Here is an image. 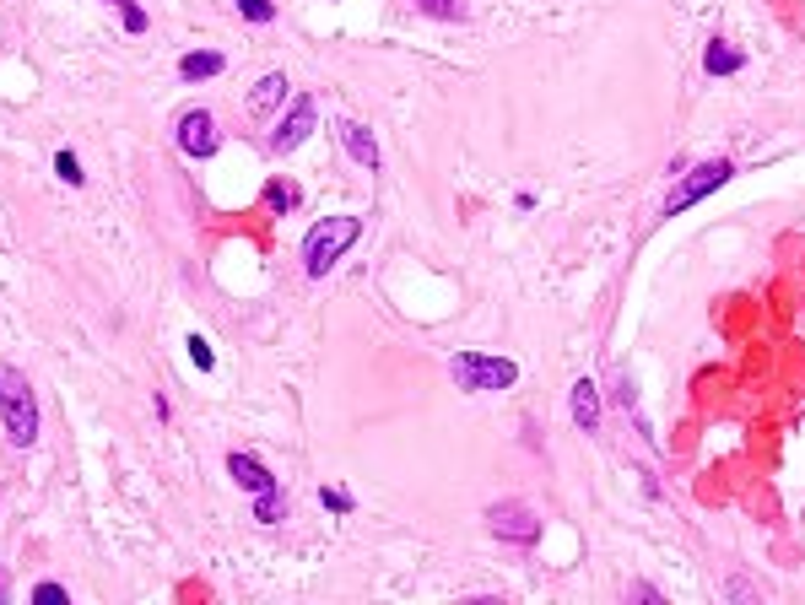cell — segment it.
I'll list each match as a JSON object with an SVG mask.
<instances>
[{
  "label": "cell",
  "instance_id": "1",
  "mask_svg": "<svg viewBox=\"0 0 805 605\" xmlns=\"http://www.w3.org/2000/svg\"><path fill=\"white\" fill-rule=\"evenodd\" d=\"M0 422H6L11 449H33L38 443V395L17 362H0Z\"/></svg>",
  "mask_w": 805,
  "mask_h": 605
},
{
  "label": "cell",
  "instance_id": "2",
  "mask_svg": "<svg viewBox=\"0 0 805 605\" xmlns=\"http://www.w3.org/2000/svg\"><path fill=\"white\" fill-rule=\"evenodd\" d=\"M362 238V217H325V222H314L308 227V238H303V271L308 276H330L335 265L346 260V249H352Z\"/></svg>",
  "mask_w": 805,
  "mask_h": 605
},
{
  "label": "cell",
  "instance_id": "3",
  "mask_svg": "<svg viewBox=\"0 0 805 605\" xmlns=\"http://www.w3.org/2000/svg\"><path fill=\"white\" fill-rule=\"evenodd\" d=\"M449 379L465 395H492V389H514L519 384V362L514 357H492V352H460L449 357Z\"/></svg>",
  "mask_w": 805,
  "mask_h": 605
},
{
  "label": "cell",
  "instance_id": "4",
  "mask_svg": "<svg viewBox=\"0 0 805 605\" xmlns=\"http://www.w3.org/2000/svg\"><path fill=\"white\" fill-rule=\"evenodd\" d=\"M730 173H735L730 157H708V163H697V168H681L676 173V190L665 195V217H676V211L697 206L703 195H714L719 184H730Z\"/></svg>",
  "mask_w": 805,
  "mask_h": 605
},
{
  "label": "cell",
  "instance_id": "5",
  "mask_svg": "<svg viewBox=\"0 0 805 605\" xmlns=\"http://www.w3.org/2000/svg\"><path fill=\"white\" fill-rule=\"evenodd\" d=\"M314 130H319V103H314V92H292L287 114L276 119V130L265 136V146H271L276 157H292L308 136H314Z\"/></svg>",
  "mask_w": 805,
  "mask_h": 605
},
{
  "label": "cell",
  "instance_id": "6",
  "mask_svg": "<svg viewBox=\"0 0 805 605\" xmlns=\"http://www.w3.org/2000/svg\"><path fill=\"white\" fill-rule=\"evenodd\" d=\"M487 530L498 535L508 546H535L541 541V519H535L530 503H519V497H503V503L487 508Z\"/></svg>",
  "mask_w": 805,
  "mask_h": 605
},
{
  "label": "cell",
  "instance_id": "7",
  "mask_svg": "<svg viewBox=\"0 0 805 605\" xmlns=\"http://www.w3.org/2000/svg\"><path fill=\"white\" fill-rule=\"evenodd\" d=\"M173 141H179V152L184 157H195V163H206V157H217V119H211L206 109H190V114H179V125H173Z\"/></svg>",
  "mask_w": 805,
  "mask_h": 605
},
{
  "label": "cell",
  "instance_id": "8",
  "mask_svg": "<svg viewBox=\"0 0 805 605\" xmlns=\"http://www.w3.org/2000/svg\"><path fill=\"white\" fill-rule=\"evenodd\" d=\"M335 136H341V146L352 152L357 168H368V173L384 168V152H379V141H373V130L362 125V119H341V125H335Z\"/></svg>",
  "mask_w": 805,
  "mask_h": 605
},
{
  "label": "cell",
  "instance_id": "9",
  "mask_svg": "<svg viewBox=\"0 0 805 605\" xmlns=\"http://www.w3.org/2000/svg\"><path fill=\"white\" fill-rule=\"evenodd\" d=\"M227 476H233V481H238V487H244L249 497H260V492L281 487V481L271 476V470H265L260 460H254V454H244V449H233V454H227Z\"/></svg>",
  "mask_w": 805,
  "mask_h": 605
},
{
  "label": "cell",
  "instance_id": "10",
  "mask_svg": "<svg viewBox=\"0 0 805 605\" xmlns=\"http://www.w3.org/2000/svg\"><path fill=\"white\" fill-rule=\"evenodd\" d=\"M287 87H292V82H287L281 71H265L260 82H254V92H249V114H254V119H271L281 103H287Z\"/></svg>",
  "mask_w": 805,
  "mask_h": 605
},
{
  "label": "cell",
  "instance_id": "11",
  "mask_svg": "<svg viewBox=\"0 0 805 605\" xmlns=\"http://www.w3.org/2000/svg\"><path fill=\"white\" fill-rule=\"evenodd\" d=\"M573 427H579V433H595L600 427V384L595 379L573 384Z\"/></svg>",
  "mask_w": 805,
  "mask_h": 605
},
{
  "label": "cell",
  "instance_id": "12",
  "mask_svg": "<svg viewBox=\"0 0 805 605\" xmlns=\"http://www.w3.org/2000/svg\"><path fill=\"white\" fill-rule=\"evenodd\" d=\"M227 71V55H217V49H190V55L179 60V76L184 82H211V76Z\"/></svg>",
  "mask_w": 805,
  "mask_h": 605
},
{
  "label": "cell",
  "instance_id": "13",
  "mask_svg": "<svg viewBox=\"0 0 805 605\" xmlns=\"http://www.w3.org/2000/svg\"><path fill=\"white\" fill-rule=\"evenodd\" d=\"M703 71L708 76H735V71H746V55L735 44H724V38H714V44L703 49Z\"/></svg>",
  "mask_w": 805,
  "mask_h": 605
},
{
  "label": "cell",
  "instance_id": "14",
  "mask_svg": "<svg viewBox=\"0 0 805 605\" xmlns=\"http://www.w3.org/2000/svg\"><path fill=\"white\" fill-rule=\"evenodd\" d=\"M298 200H303V190L292 179H271L265 184V206L276 211V217H287V211H298Z\"/></svg>",
  "mask_w": 805,
  "mask_h": 605
},
{
  "label": "cell",
  "instance_id": "15",
  "mask_svg": "<svg viewBox=\"0 0 805 605\" xmlns=\"http://www.w3.org/2000/svg\"><path fill=\"white\" fill-rule=\"evenodd\" d=\"M254 519H260V524H281V519H287V492H281V487L260 492V497H254Z\"/></svg>",
  "mask_w": 805,
  "mask_h": 605
},
{
  "label": "cell",
  "instance_id": "16",
  "mask_svg": "<svg viewBox=\"0 0 805 605\" xmlns=\"http://www.w3.org/2000/svg\"><path fill=\"white\" fill-rule=\"evenodd\" d=\"M422 17H438V22H460L465 17V0H417Z\"/></svg>",
  "mask_w": 805,
  "mask_h": 605
},
{
  "label": "cell",
  "instance_id": "17",
  "mask_svg": "<svg viewBox=\"0 0 805 605\" xmlns=\"http://www.w3.org/2000/svg\"><path fill=\"white\" fill-rule=\"evenodd\" d=\"M55 179L71 184V190H82V184H87V173H82V163H76V152H60L55 157Z\"/></svg>",
  "mask_w": 805,
  "mask_h": 605
},
{
  "label": "cell",
  "instance_id": "18",
  "mask_svg": "<svg viewBox=\"0 0 805 605\" xmlns=\"http://www.w3.org/2000/svg\"><path fill=\"white\" fill-rule=\"evenodd\" d=\"M184 346H190V362H195L200 373H211V368H217V352H211V341H206V335H190Z\"/></svg>",
  "mask_w": 805,
  "mask_h": 605
},
{
  "label": "cell",
  "instance_id": "19",
  "mask_svg": "<svg viewBox=\"0 0 805 605\" xmlns=\"http://www.w3.org/2000/svg\"><path fill=\"white\" fill-rule=\"evenodd\" d=\"M233 6H238V17L260 22V28H265V22H276V6H271V0H233Z\"/></svg>",
  "mask_w": 805,
  "mask_h": 605
},
{
  "label": "cell",
  "instance_id": "20",
  "mask_svg": "<svg viewBox=\"0 0 805 605\" xmlns=\"http://www.w3.org/2000/svg\"><path fill=\"white\" fill-rule=\"evenodd\" d=\"M319 503H325L330 508V514H352V492H346V487H319Z\"/></svg>",
  "mask_w": 805,
  "mask_h": 605
},
{
  "label": "cell",
  "instance_id": "21",
  "mask_svg": "<svg viewBox=\"0 0 805 605\" xmlns=\"http://www.w3.org/2000/svg\"><path fill=\"white\" fill-rule=\"evenodd\" d=\"M33 600L38 605H65V600H71V589H65V584H33Z\"/></svg>",
  "mask_w": 805,
  "mask_h": 605
},
{
  "label": "cell",
  "instance_id": "22",
  "mask_svg": "<svg viewBox=\"0 0 805 605\" xmlns=\"http://www.w3.org/2000/svg\"><path fill=\"white\" fill-rule=\"evenodd\" d=\"M125 11V33H146V11L136 6V0H130V6H119Z\"/></svg>",
  "mask_w": 805,
  "mask_h": 605
},
{
  "label": "cell",
  "instance_id": "23",
  "mask_svg": "<svg viewBox=\"0 0 805 605\" xmlns=\"http://www.w3.org/2000/svg\"><path fill=\"white\" fill-rule=\"evenodd\" d=\"M627 595H633V600H660V589H654V584H633Z\"/></svg>",
  "mask_w": 805,
  "mask_h": 605
},
{
  "label": "cell",
  "instance_id": "24",
  "mask_svg": "<svg viewBox=\"0 0 805 605\" xmlns=\"http://www.w3.org/2000/svg\"><path fill=\"white\" fill-rule=\"evenodd\" d=\"M0 605H6V568H0Z\"/></svg>",
  "mask_w": 805,
  "mask_h": 605
},
{
  "label": "cell",
  "instance_id": "25",
  "mask_svg": "<svg viewBox=\"0 0 805 605\" xmlns=\"http://www.w3.org/2000/svg\"><path fill=\"white\" fill-rule=\"evenodd\" d=\"M109 6H130V0H109Z\"/></svg>",
  "mask_w": 805,
  "mask_h": 605
}]
</instances>
